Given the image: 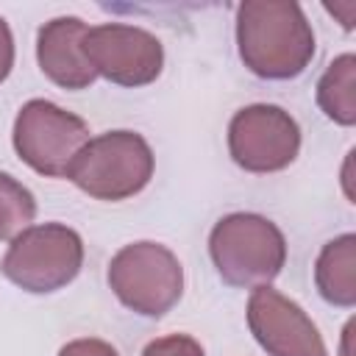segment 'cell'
Segmentation results:
<instances>
[{
    "instance_id": "1",
    "label": "cell",
    "mask_w": 356,
    "mask_h": 356,
    "mask_svg": "<svg viewBox=\"0 0 356 356\" xmlns=\"http://www.w3.org/2000/svg\"><path fill=\"white\" fill-rule=\"evenodd\" d=\"M242 64L267 81L298 78L314 58V31L298 3L245 0L236 6Z\"/></svg>"
},
{
    "instance_id": "2",
    "label": "cell",
    "mask_w": 356,
    "mask_h": 356,
    "mask_svg": "<svg viewBox=\"0 0 356 356\" xmlns=\"http://www.w3.org/2000/svg\"><path fill=\"white\" fill-rule=\"evenodd\" d=\"M209 256L225 284L242 289L270 286L286 261V239L273 220L234 211L214 222Z\"/></svg>"
},
{
    "instance_id": "3",
    "label": "cell",
    "mask_w": 356,
    "mask_h": 356,
    "mask_svg": "<svg viewBox=\"0 0 356 356\" xmlns=\"http://www.w3.org/2000/svg\"><path fill=\"white\" fill-rule=\"evenodd\" d=\"M153 150L136 131H106L92 136L72 159L67 178L95 200H125L153 178Z\"/></svg>"
},
{
    "instance_id": "4",
    "label": "cell",
    "mask_w": 356,
    "mask_h": 356,
    "mask_svg": "<svg viewBox=\"0 0 356 356\" xmlns=\"http://www.w3.org/2000/svg\"><path fill=\"white\" fill-rule=\"evenodd\" d=\"M83 267V242L64 222H42L11 239L0 273L33 295L56 292L75 281Z\"/></svg>"
},
{
    "instance_id": "5",
    "label": "cell",
    "mask_w": 356,
    "mask_h": 356,
    "mask_svg": "<svg viewBox=\"0 0 356 356\" xmlns=\"http://www.w3.org/2000/svg\"><path fill=\"white\" fill-rule=\"evenodd\" d=\"M108 286L122 306L142 317H164L184 295V267L159 242H131L108 261Z\"/></svg>"
},
{
    "instance_id": "6",
    "label": "cell",
    "mask_w": 356,
    "mask_h": 356,
    "mask_svg": "<svg viewBox=\"0 0 356 356\" xmlns=\"http://www.w3.org/2000/svg\"><path fill=\"white\" fill-rule=\"evenodd\" d=\"M11 142L17 156L33 172L64 178L72 159L89 142V125L78 114L36 97L19 108Z\"/></svg>"
},
{
    "instance_id": "7",
    "label": "cell",
    "mask_w": 356,
    "mask_h": 356,
    "mask_svg": "<svg viewBox=\"0 0 356 356\" xmlns=\"http://www.w3.org/2000/svg\"><path fill=\"white\" fill-rule=\"evenodd\" d=\"M228 153L248 172L286 170L300 153V128L281 106H245L228 122Z\"/></svg>"
},
{
    "instance_id": "8",
    "label": "cell",
    "mask_w": 356,
    "mask_h": 356,
    "mask_svg": "<svg viewBox=\"0 0 356 356\" xmlns=\"http://www.w3.org/2000/svg\"><path fill=\"white\" fill-rule=\"evenodd\" d=\"M81 50L92 70L120 86H147L161 75V42L136 25L103 22L83 31Z\"/></svg>"
},
{
    "instance_id": "9",
    "label": "cell",
    "mask_w": 356,
    "mask_h": 356,
    "mask_svg": "<svg viewBox=\"0 0 356 356\" xmlns=\"http://www.w3.org/2000/svg\"><path fill=\"white\" fill-rule=\"evenodd\" d=\"M248 328L270 356H328L312 317L273 286L250 292Z\"/></svg>"
},
{
    "instance_id": "10",
    "label": "cell",
    "mask_w": 356,
    "mask_h": 356,
    "mask_svg": "<svg viewBox=\"0 0 356 356\" xmlns=\"http://www.w3.org/2000/svg\"><path fill=\"white\" fill-rule=\"evenodd\" d=\"M86 22L78 17H56L39 28L36 36V58L39 70L61 89L78 92L89 89L97 81V72L86 61L81 50Z\"/></svg>"
},
{
    "instance_id": "11",
    "label": "cell",
    "mask_w": 356,
    "mask_h": 356,
    "mask_svg": "<svg viewBox=\"0 0 356 356\" xmlns=\"http://www.w3.org/2000/svg\"><path fill=\"white\" fill-rule=\"evenodd\" d=\"M314 284L323 300L342 309L356 306V234H342L323 245L314 264Z\"/></svg>"
},
{
    "instance_id": "12",
    "label": "cell",
    "mask_w": 356,
    "mask_h": 356,
    "mask_svg": "<svg viewBox=\"0 0 356 356\" xmlns=\"http://www.w3.org/2000/svg\"><path fill=\"white\" fill-rule=\"evenodd\" d=\"M317 106L328 120L350 128L356 122V56H337L317 81Z\"/></svg>"
},
{
    "instance_id": "13",
    "label": "cell",
    "mask_w": 356,
    "mask_h": 356,
    "mask_svg": "<svg viewBox=\"0 0 356 356\" xmlns=\"http://www.w3.org/2000/svg\"><path fill=\"white\" fill-rule=\"evenodd\" d=\"M36 217V200L28 186H22L8 172H0V239H14L31 228Z\"/></svg>"
},
{
    "instance_id": "14",
    "label": "cell",
    "mask_w": 356,
    "mask_h": 356,
    "mask_svg": "<svg viewBox=\"0 0 356 356\" xmlns=\"http://www.w3.org/2000/svg\"><path fill=\"white\" fill-rule=\"evenodd\" d=\"M142 356H206L200 342L189 334H167L145 345Z\"/></svg>"
},
{
    "instance_id": "15",
    "label": "cell",
    "mask_w": 356,
    "mask_h": 356,
    "mask_svg": "<svg viewBox=\"0 0 356 356\" xmlns=\"http://www.w3.org/2000/svg\"><path fill=\"white\" fill-rule=\"evenodd\" d=\"M58 356H120L117 348L106 339H97V337H83V339H72L67 342Z\"/></svg>"
},
{
    "instance_id": "16",
    "label": "cell",
    "mask_w": 356,
    "mask_h": 356,
    "mask_svg": "<svg viewBox=\"0 0 356 356\" xmlns=\"http://www.w3.org/2000/svg\"><path fill=\"white\" fill-rule=\"evenodd\" d=\"M11 67H14V36L8 22L0 17V83L8 78Z\"/></svg>"
}]
</instances>
